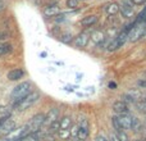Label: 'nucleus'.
<instances>
[{
    "mask_svg": "<svg viewBox=\"0 0 146 141\" xmlns=\"http://www.w3.org/2000/svg\"><path fill=\"white\" fill-rule=\"evenodd\" d=\"M141 100H144V101H145V103H146V96H144V98H142V99H141Z\"/></svg>",
    "mask_w": 146,
    "mask_h": 141,
    "instance_id": "ea45409f",
    "label": "nucleus"
},
{
    "mask_svg": "<svg viewBox=\"0 0 146 141\" xmlns=\"http://www.w3.org/2000/svg\"><path fill=\"white\" fill-rule=\"evenodd\" d=\"M91 41H92V44L96 46H103L104 43L106 41L105 32L101 30H96V31H94V32H91Z\"/></svg>",
    "mask_w": 146,
    "mask_h": 141,
    "instance_id": "9b49d317",
    "label": "nucleus"
},
{
    "mask_svg": "<svg viewBox=\"0 0 146 141\" xmlns=\"http://www.w3.org/2000/svg\"><path fill=\"white\" fill-rule=\"evenodd\" d=\"M90 40H91V33L88 31H82L73 39V45L77 49H85L88 45Z\"/></svg>",
    "mask_w": 146,
    "mask_h": 141,
    "instance_id": "423d86ee",
    "label": "nucleus"
},
{
    "mask_svg": "<svg viewBox=\"0 0 146 141\" xmlns=\"http://www.w3.org/2000/svg\"><path fill=\"white\" fill-rule=\"evenodd\" d=\"M117 135H118V137H119V140L121 141H131V137H129V135H128V131L122 130V131L117 132Z\"/></svg>",
    "mask_w": 146,
    "mask_h": 141,
    "instance_id": "393cba45",
    "label": "nucleus"
},
{
    "mask_svg": "<svg viewBox=\"0 0 146 141\" xmlns=\"http://www.w3.org/2000/svg\"><path fill=\"white\" fill-rule=\"evenodd\" d=\"M111 126H113V130L115 132H118V131H122V126H121V123H119V119H118V116L117 114H114L113 117H111Z\"/></svg>",
    "mask_w": 146,
    "mask_h": 141,
    "instance_id": "b1692460",
    "label": "nucleus"
},
{
    "mask_svg": "<svg viewBox=\"0 0 146 141\" xmlns=\"http://www.w3.org/2000/svg\"><path fill=\"white\" fill-rule=\"evenodd\" d=\"M109 88H110V90H115V88H117V83L110 82V83H109Z\"/></svg>",
    "mask_w": 146,
    "mask_h": 141,
    "instance_id": "c9c22d12",
    "label": "nucleus"
},
{
    "mask_svg": "<svg viewBox=\"0 0 146 141\" xmlns=\"http://www.w3.org/2000/svg\"><path fill=\"white\" fill-rule=\"evenodd\" d=\"M123 101H126L127 104H131V103H135L136 104L137 101H140L144 96H142V92H141V88H136V87H132V88H128L126 92L123 94Z\"/></svg>",
    "mask_w": 146,
    "mask_h": 141,
    "instance_id": "39448f33",
    "label": "nucleus"
},
{
    "mask_svg": "<svg viewBox=\"0 0 146 141\" xmlns=\"http://www.w3.org/2000/svg\"><path fill=\"white\" fill-rule=\"evenodd\" d=\"M15 130H17V123H15L12 118H8L7 121L0 126V136H8V135L13 134Z\"/></svg>",
    "mask_w": 146,
    "mask_h": 141,
    "instance_id": "6e6552de",
    "label": "nucleus"
},
{
    "mask_svg": "<svg viewBox=\"0 0 146 141\" xmlns=\"http://www.w3.org/2000/svg\"><path fill=\"white\" fill-rule=\"evenodd\" d=\"M41 57H42V58H45V57H46V53H45V51H42V53H41Z\"/></svg>",
    "mask_w": 146,
    "mask_h": 141,
    "instance_id": "4c0bfd02",
    "label": "nucleus"
},
{
    "mask_svg": "<svg viewBox=\"0 0 146 141\" xmlns=\"http://www.w3.org/2000/svg\"><path fill=\"white\" fill-rule=\"evenodd\" d=\"M99 21V17L96 14H88V15H85V17L81 19V26L85 28H90L92 26H95Z\"/></svg>",
    "mask_w": 146,
    "mask_h": 141,
    "instance_id": "ddd939ff",
    "label": "nucleus"
},
{
    "mask_svg": "<svg viewBox=\"0 0 146 141\" xmlns=\"http://www.w3.org/2000/svg\"><path fill=\"white\" fill-rule=\"evenodd\" d=\"M26 74V72L22 68H13L7 73V78L9 81H19L21 78H23Z\"/></svg>",
    "mask_w": 146,
    "mask_h": 141,
    "instance_id": "4468645a",
    "label": "nucleus"
},
{
    "mask_svg": "<svg viewBox=\"0 0 146 141\" xmlns=\"http://www.w3.org/2000/svg\"><path fill=\"white\" fill-rule=\"evenodd\" d=\"M66 5L68 9H77L78 5H80V1L78 0H67Z\"/></svg>",
    "mask_w": 146,
    "mask_h": 141,
    "instance_id": "cd10ccee",
    "label": "nucleus"
},
{
    "mask_svg": "<svg viewBox=\"0 0 146 141\" xmlns=\"http://www.w3.org/2000/svg\"><path fill=\"white\" fill-rule=\"evenodd\" d=\"M88 136H90V128H85V127H80L77 134V139L82 141H87Z\"/></svg>",
    "mask_w": 146,
    "mask_h": 141,
    "instance_id": "4be33fe9",
    "label": "nucleus"
},
{
    "mask_svg": "<svg viewBox=\"0 0 146 141\" xmlns=\"http://www.w3.org/2000/svg\"><path fill=\"white\" fill-rule=\"evenodd\" d=\"M38 100H40V92L32 91V92H31L28 96H26L25 99L17 101V103H13L12 106L15 112H25V110H27V109H30L33 104L37 103Z\"/></svg>",
    "mask_w": 146,
    "mask_h": 141,
    "instance_id": "f03ea898",
    "label": "nucleus"
},
{
    "mask_svg": "<svg viewBox=\"0 0 146 141\" xmlns=\"http://www.w3.org/2000/svg\"><path fill=\"white\" fill-rule=\"evenodd\" d=\"M121 44L118 43V40H117V37H113L111 40H109V43L106 44V50L109 51V53H114V51H117L118 49H121Z\"/></svg>",
    "mask_w": 146,
    "mask_h": 141,
    "instance_id": "6ab92c4d",
    "label": "nucleus"
},
{
    "mask_svg": "<svg viewBox=\"0 0 146 141\" xmlns=\"http://www.w3.org/2000/svg\"><path fill=\"white\" fill-rule=\"evenodd\" d=\"M78 126L80 127H85V128H90V122H88L87 117H80L78 119Z\"/></svg>",
    "mask_w": 146,
    "mask_h": 141,
    "instance_id": "bb28decb",
    "label": "nucleus"
},
{
    "mask_svg": "<svg viewBox=\"0 0 146 141\" xmlns=\"http://www.w3.org/2000/svg\"><path fill=\"white\" fill-rule=\"evenodd\" d=\"M56 135H58L59 139L63 140V141H68V140L72 139L71 131H69V130H59V131L56 132Z\"/></svg>",
    "mask_w": 146,
    "mask_h": 141,
    "instance_id": "5701e85b",
    "label": "nucleus"
},
{
    "mask_svg": "<svg viewBox=\"0 0 146 141\" xmlns=\"http://www.w3.org/2000/svg\"><path fill=\"white\" fill-rule=\"evenodd\" d=\"M136 108H137V110H139L141 114L146 116V103L144 100L137 101V103H136Z\"/></svg>",
    "mask_w": 146,
    "mask_h": 141,
    "instance_id": "a878e982",
    "label": "nucleus"
},
{
    "mask_svg": "<svg viewBox=\"0 0 146 141\" xmlns=\"http://www.w3.org/2000/svg\"><path fill=\"white\" fill-rule=\"evenodd\" d=\"M146 31V23H136L133 28L128 33V41L129 43H137L141 39H144Z\"/></svg>",
    "mask_w": 146,
    "mask_h": 141,
    "instance_id": "20e7f679",
    "label": "nucleus"
},
{
    "mask_svg": "<svg viewBox=\"0 0 146 141\" xmlns=\"http://www.w3.org/2000/svg\"><path fill=\"white\" fill-rule=\"evenodd\" d=\"M108 140H109V141H121V140H119V137H118V135H117V132H115V131H111L110 134H109Z\"/></svg>",
    "mask_w": 146,
    "mask_h": 141,
    "instance_id": "7c9ffc66",
    "label": "nucleus"
},
{
    "mask_svg": "<svg viewBox=\"0 0 146 141\" xmlns=\"http://www.w3.org/2000/svg\"><path fill=\"white\" fill-rule=\"evenodd\" d=\"M31 92H32V83H31L30 81H23V82L18 83V85L12 90L10 96H9L10 101H12V104L17 103V101L25 99L26 96H28Z\"/></svg>",
    "mask_w": 146,
    "mask_h": 141,
    "instance_id": "f257e3e1",
    "label": "nucleus"
},
{
    "mask_svg": "<svg viewBox=\"0 0 146 141\" xmlns=\"http://www.w3.org/2000/svg\"><path fill=\"white\" fill-rule=\"evenodd\" d=\"M13 51V45L10 43H0V57L8 55Z\"/></svg>",
    "mask_w": 146,
    "mask_h": 141,
    "instance_id": "aec40b11",
    "label": "nucleus"
},
{
    "mask_svg": "<svg viewBox=\"0 0 146 141\" xmlns=\"http://www.w3.org/2000/svg\"><path fill=\"white\" fill-rule=\"evenodd\" d=\"M5 141H22V140H21V139H14V137H10V139H8Z\"/></svg>",
    "mask_w": 146,
    "mask_h": 141,
    "instance_id": "e433bc0d",
    "label": "nucleus"
},
{
    "mask_svg": "<svg viewBox=\"0 0 146 141\" xmlns=\"http://www.w3.org/2000/svg\"><path fill=\"white\" fill-rule=\"evenodd\" d=\"M111 109L113 112L117 114V116H121V114H127L129 113V108H128V104L123 100H115L111 105Z\"/></svg>",
    "mask_w": 146,
    "mask_h": 141,
    "instance_id": "1a4fd4ad",
    "label": "nucleus"
},
{
    "mask_svg": "<svg viewBox=\"0 0 146 141\" xmlns=\"http://www.w3.org/2000/svg\"><path fill=\"white\" fill-rule=\"evenodd\" d=\"M73 39L74 37H73L71 33H64V35L60 37V41L64 44H71V43H73Z\"/></svg>",
    "mask_w": 146,
    "mask_h": 141,
    "instance_id": "c85d7f7f",
    "label": "nucleus"
},
{
    "mask_svg": "<svg viewBox=\"0 0 146 141\" xmlns=\"http://www.w3.org/2000/svg\"><path fill=\"white\" fill-rule=\"evenodd\" d=\"M60 13V7H59L56 3L54 4H49L48 7L44 9V15L45 17H56Z\"/></svg>",
    "mask_w": 146,
    "mask_h": 141,
    "instance_id": "2eb2a0df",
    "label": "nucleus"
},
{
    "mask_svg": "<svg viewBox=\"0 0 146 141\" xmlns=\"http://www.w3.org/2000/svg\"><path fill=\"white\" fill-rule=\"evenodd\" d=\"M45 124H48V126H50L53 122L55 121H59L60 119V110H59V108H50L48 110V113L45 114Z\"/></svg>",
    "mask_w": 146,
    "mask_h": 141,
    "instance_id": "f8f14e48",
    "label": "nucleus"
},
{
    "mask_svg": "<svg viewBox=\"0 0 146 141\" xmlns=\"http://www.w3.org/2000/svg\"><path fill=\"white\" fill-rule=\"evenodd\" d=\"M118 119H119V123H121L122 128L124 131H131L132 123H133V116L132 114H129V113L121 114V116H118Z\"/></svg>",
    "mask_w": 146,
    "mask_h": 141,
    "instance_id": "9d476101",
    "label": "nucleus"
},
{
    "mask_svg": "<svg viewBox=\"0 0 146 141\" xmlns=\"http://www.w3.org/2000/svg\"><path fill=\"white\" fill-rule=\"evenodd\" d=\"M45 114L44 113H37L32 117V118L28 121V123L26 124L27 128L30 130L31 134H35V132L42 130V127L45 126Z\"/></svg>",
    "mask_w": 146,
    "mask_h": 141,
    "instance_id": "7ed1b4c3",
    "label": "nucleus"
},
{
    "mask_svg": "<svg viewBox=\"0 0 146 141\" xmlns=\"http://www.w3.org/2000/svg\"><path fill=\"white\" fill-rule=\"evenodd\" d=\"M94 141H109V140H108V137L104 136L103 134H99V135H96L95 136V140Z\"/></svg>",
    "mask_w": 146,
    "mask_h": 141,
    "instance_id": "2f4dec72",
    "label": "nucleus"
},
{
    "mask_svg": "<svg viewBox=\"0 0 146 141\" xmlns=\"http://www.w3.org/2000/svg\"><path fill=\"white\" fill-rule=\"evenodd\" d=\"M131 3L133 5H136V7H141L146 3V0H131Z\"/></svg>",
    "mask_w": 146,
    "mask_h": 141,
    "instance_id": "72a5a7b5",
    "label": "nucleus"
},
{
    "mask_svg": "<svg viewBox=\"0 0 146 141\" xmlns=\"http://www.w3.org/2000/svg\"><path fill=\"white\" fill-rule=\"evenodd\" d=\"M59 122H60V130H71V127L74 124L71 116H63Z\"/></svg>",
    "mask_w": 146,
    "mask_h": 141,
    "instance_id": "a211bd4d",
    "label": "nucleus"
},
{
    "mask_svg": "<svg viewBox=\"0 0 146 141\" xmlns=\"http://www.w3.org/2000/svg\"><path fill=\"white\" fill-rule=\"evenodd\" d=\"M78 128H80V126H78L77 123L76 124H73V126L71 127V136H72V139H74V137H77V134H78Z\"/></svg>",
    "mask_w": 146,
    "mask_h": 141,
    "instance_id": "c756f323",
    "label": "nucleus"
},
{
    "mask_svg": "<svg viewBox=\"0 0 146 141\" xmlns=\"http://www.w3.org/2000/svg\"><path fill=\"white\" fill-rule=\"evenodd\" d=\"M71 141H82V140H80V139H77V137H74V139H72Z\"/></svg>",
    "mask_w": 146,
    "mask_h": 141,
    "instance_id": "58836bf2",
    "label": "nucleus"
},
{
    "mask_svg": "<svg viewBox=\"0 0 146 141\" xmlns=\"http://www.w3.org/2000/svg\"><path fill=\"white\" fill-rule=\"evenodd\" d=\"M145 132H146V124H145Z\"/></svg>",
    "mask_w": 146,
    "mask_h": 141,
    "instance_id": "79ce46f5",
    "label": "nucleus"
},
{
    "mask_svg": "<svg viewBox=\"0 0 146 141\" xmlns=\"http://www.w3.org/2000/svg\"><path fill=\"white\" fill-rule=\"evenodd\" d=\"M137 87L139 88H146V78H142V80L137 81Z\"/></svg>",
    "mask_w": 146,
    "mask_h": 141,
    "instance_id": "473e14b6",
    "label": "nucleus"
},
{
    "mask_svg": "<svg viewBox=\"0 0 146 141\" xmlns=\"http://www.w3.org/2000/svg\"><path fill=\"white\" fill-rule=\"evenodd\" d=\"M119 7H121L119 13H121V15L123 18H127V19H128V18H131L135 15V9H133L135 5L131 3V0H121Z\"/></svg>",
    "mask_w": 146,
    "mask_h": 141,
    "instance_id": "0eeeda50",
    "label": "nucleus"
},
{
    "mask_svg": "<svg viewBox=\"0 0 146 141\" xmlns=\"http://www.w3.org/2000/svg\"><path fill=\"white\" fill-rule=\"evenodd\" d=\"M8 118H10V116H4V117H0V126H1V124L4 123V122L7 121Z\"/></svg>",
    "mask_w": 146,
    "mask_h": 141,
    "instance_id": "f704fd0d",
    "label": "nucleus"
},
{
    "mask_svg": "<svg viewBox=\"0 0 146 141\" xmlns=\"http://www.w3.org/2000/svg\"><path fill=\"white\" fill-rule=\"evenodd\" d=\"M144 130H145V126L142 124L141 119H140L139 117H133V123H132V130L131 131L133 132V134H141Z\"/></svg>",
    "mask_w": 146,
    "mask_h": 141,
    "instance_id": "f3484780",
    "label": "nucleus"
},
{
    "mask_svg": "<svg viewBox=\"0 0 146 141\" xmlns=\"http://www.w3.org/2000/svg\"><path fill=\"white\" fill-rule=\"evenodd\" d=\"M119 9H121V7H119V3H115V1L109 3V4H106V5H105V8H104L105 13L109 15V17L117 15V14L119 13Z\"/></svg>",
    "mask_w": 146,
    "mask_h": 141,
    "instance_id": "dca6fc26",
    "label": "nucleus"
},
{
    "mask_svg": "<svg viewBox=\"0 0 146 141\" xmlns=\"http://www.w3.org/2000/svg\"><path fill=\"white\" fill-rule=\"evenodd\" d=\"M78 1H86V0H78Z\"/></svg>",
    "mask_w": 146,
    "mask_h": 141,
    "instance_id": "a19ab883",
    "label": "nucleus"
},
{
    "mask_svg": "<svg viewBox=\"0 0 146 141\" xmlns=\"http://www.w3.org/2000/svg\"><path fill=\"white\" fill-rule=\"evenodd\" d=\"M128 33H129L128 31H127L126 28H123V30L119 31V33L115 36L117 40H118V43L121 44V46H123L124 44H126L127 41H128Z\"/></svg>",
    "mask_w": 146,
    "mask_h": 141,
    "instance_id": "412c9836",
    "label": "nucleus"
}]
</instances>
